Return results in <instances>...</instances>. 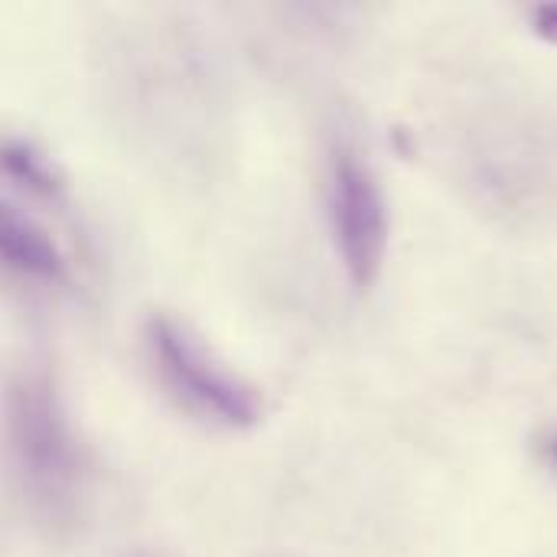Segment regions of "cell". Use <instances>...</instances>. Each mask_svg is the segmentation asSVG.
<instances>
[{
  "mask_svg": "<svg viewBox=\"0 0 557 557\" xmlns=\"http://www.w3.org/2000/svg\"><path fill=\"white\" fill-rule=\"evenodd\" d=\"M0 450L23 512L49 535L85 512L91 463L72 411L42 369H16L0 392Z\"/></svg>",
  "mask_w": 557,
  "mask_h": 557,
  "instance_id": "6da1fadb",
  "label": "cell"
},
{
  "mask_svg": "<svg viewBox=\"0 0 557 557\" xmlns=\"http://www.w3.org/2000/svg\"><path fill=\"white\" fill-rule=\"evenodd\" d=\"M144 343L160 382L183 408L232 431L261 424V392L238 375L189 323L173 313H153L144 326Z\"/></svg>",
  "mask_w": 557,
  "mask_h": 557,
  "instance_id": "7a4b0ae2",
  "label": "cell"
},
{
  "mask_svg": "<svg viewBox=\"0 0 557 557\" xmlns=\"http://www.w3.org/2000/svg\"><path fill=\"white\" fill-rule=\"evenodd\" d=\"M330 222L349 281L372 287L388 245V212L372 170L352 150H336L330 163Z\"/></svg>",
  "mask_w": 557,
  "mask_h": 557,
  "instance_id": "3957f363",
  "label": "cell"
},
{
  "mask_svg": "<svg viewBox=\"0 0 557 557\" xmlns=\"http://www.w3.org/2000/svg\"><path fill=\"white\" fill-rule=\"evenodd\" d=\"M0 268L42 287L69 281V255L59 238L7 193H0Z\"/></svg>",
  "mask_w": 557,
  "mask_h": 557,
  "instance_id": "277c9868",
  "label": "cell"
},
{
  "mask_svg": "<svg viewBox=\"0 0 557 557\" xmlns=\"http://www.w3.org/2000/svg\"><path fill=\"white\" fill-rule=\"evenodd\" d=\"M0 176L39 202H62L69 189L55 157L20 134H0Z\"/></svg>",
  "mask_w": 557,
  "mask_h": 557,
  "instance_id": "5b68a950",
  "label": "cell"
},
{
  "mask_svg": "<svg viewBox=\"0 0 557 557\" xmlns=\"http://www.w3.org/2000/svg\"><path fill=\"white\" fill-rule=\"evenodd\" d=\"M535 33L557 46V3H542L535 7Z\"/></svg>",
  "mask_w": 557,
  "mask_h": 557,
  "instance_id": "8992f818",
  "label": "cell"
},
{
  "mask_svg": "<svg viewBox=\"0 0 557 557\" xmlns=\"http://www.w3.org/2000/svg\"><path fill=\"white\" fill-rule=\"evenodd\" d=\"M134 557H160V555H134Z\"/></svg>",
  "mask_w": 557,
  "mask_h": 557,
  "instance_id": "52a82bcc",
  "label": "cell"
},
{
  "mask_svg": "<svg viewBox=\"0 0 557 557\" xmlns=\"http://www.w3.org/2000/svg\"><path fill=\"white\" fill-rule=\"evenodd\" d=\"M555 457H557V447H555Z\"/></svg>",
  "mask_w": 557,
  "mask_h": 557,
  "instance_id": "ba28073f",
  "label": "cell"
}]
</instances>
